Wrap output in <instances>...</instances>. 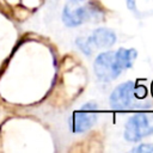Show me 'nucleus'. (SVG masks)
Listing matches in <instances>:
<instances>
[{
  "label": "nucleus",
  "instance_id": "10",
  "mask_svg": "<svg viewBox=\"0 0 153 153\" xmlns=\"http://www.w3.org/2000/svg\"><path fill=\"white\" fill-rule=\"evenodd\" d=\"M146 93H147V91H146L145 86H137V85L135 86V97L136 98H145Z\"/></svg>",
  "mask_w": 153,
  "mask_h": 153
},
{
  "label": "nucleus",
  "instance_id": "2",
  "mask_svg": "<svg viewBox=\"0 0 153 153\" xmlns=\"http://www.w3.org/2000/svg\"><path fill=\"white\" fill-rule=\"evenodd\" d=\"M93 68L97 78L104 82L116 79L123 72L117 62L116 54L114 50L100 53L94 60Z\"/></svg>",
  "mask_w": 153,
  "mask_h": 153
},
{
  "label": "nucleus",
  "instance_id": "4",
  "mask_svg": "<svg viewBox=\"0 0 153 153\" xmlns=\"http://www.w3.org/2000/svg\"><path fill=\"white\" fill-rule=\"evenodd\" d=\"M135 84L133 81H126L118 85L110 94V105L116 110H123L129 108L135 97Z\"/></svg>",
  "mask_w": 153,
  "mask_h": 153
},
{
  "label": "nucleus",
  "instance_id": "12",
  "mask_svg": "<svg viewBox=\"0 0 153 153\" xmlns=\"http://www.w3.org/2000/svg\"><path fill=\"white\" fill-rule=\"evenodd\" d=\"M71 2H81V1H84V0H69Z\"/></svg>",
  "mask_w": 153,
  "mask_h": 153
},
{
  "label": "nucleus",
  "instance_id": "11",
  "mask_svg": "<svg viewBox=\"0 0 153 153\" xmlns=\"http://www.w3.org/2000/svg\"><path fill=\"white\" fill-rule=\"evenodd\" d=\"M127 7H128L131 12H136V4H135V0H127Z\"/></svg>",
  "mask_w": 153,
  "mask_h": 153
},
{
  "label": "nucleus",
  "instance_id": "9",
  "mask_svg": "<svg viewBox=\"0 0 153 153\" xmlns=\"http://www.w3.org/2000/svg\"><path fill=\"white\" fill-rule=\"evenodd\" d=\"M131 152H135V153H153V145H151V143H140L136 147L131 148Z\"/></svg>",
  "mask_w": 153,
  "mask_h": 153
},
{
  "label": "nucleus",
  "instance_id": "8",
  "mask_svg": "<svg viewBox=\"0 0 153 153\" xmlns=\"http://www.w3.org/2000/svg\"><path fill=\"white\" fill-rule=\"evenodd\" d=\"M75 43H76V45L79 47V49L84 53V54H86V55H91L92 54V47L90 45V43H88V39L87 38H78L76 41H75Z\"/></svg>",
  "mask_w": 153,
  "mask_h": 153
},
{
  "label": "nucleus",
  "instance_id": "6",
  "mask_svg": "<svg viewBox=\"0 0 153 153\" xmlns=\"http://www.w3.org/2000/svg\"><path fill=\"white\" fill-rule=\"evenodd\" d=\"M90 45L92 49H102L110 48L116 42V33L108 27H98L96 29L90 37H87Z\"/></svg>",
  "mask_w": 153,
  "mask_h": 153
},
{
  "label": "nucleus",
  "instance_id": "3",
  "mask_svg": "<svg viewBox=\"0 0 153 153\" xmlns=\"http://www.w3.org/2000/svg\"><path fill=\"white\" fill-rule=\"evenodd\" d=\"M97 103H85L82 108L79 111H75L72 116V130L74 133H84L88 130L97 122Z\"/></svg>",
  "mask_w": 153,
  "mask_h": 153
},
{
  "label": "nucleus",
  "instance_id": "7",
  "mask_svg": "<svg viewBox=\"0 0 153 153\" xmlns=\"http://www.w3.org/2000/svg\"><path fill=\"white\" fill-rule=\"evenodd\" d=\"M115 54H116L117 62H118L120 67L122 68V71L129 69L133 66V63L137 56V51L134 48H130V49L120 48L115 51Z\"/></svg>",
  "mask_w": 153,
  "mask_h": 153
},
{
  "label": "nucleus",
  "instance_id": "5",
  "mask_svg": "<svg viewBox=\"0 0 153 153\" xmlns=\"http://www.w3.org/2000/svg\"><path fill=\"white\" fill-rule=\"evenodd\" d=\"M94 13L86 6L76 7V8H69V6H65L62 11V22L68 27L79 26L82 23L87 22Z\"/></svg>",
  "mask_w": 153,
  "mask_h": 153
},
{
  "label": "nucleus",
  "instance_id": "1",
  "mask_svg": "<svg viewBox=\"0 0 153 153\" xmlns=\"http://www.w3.org/2000/svg\"><path fill=\"white\" fill-rule=\"evenodd\" d=\"M153 134V114L139 112L128 118L123 136L127 141L136 142L142 137Z\"/></svg>",
  "mask_w": 153,
  "mask_h": 153
}]
</instances>
